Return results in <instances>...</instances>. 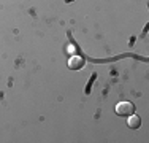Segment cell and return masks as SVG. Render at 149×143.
<instances>
[{
  "mask_svg": "<svg viewBox=\"0 0 149 143\" xmlns=\"http://www.w3.org/2000/svg\"><path fill=\"white\" fill-rule=\"evenodd\" d=\"M84 65H86V59H84L83 56L76 54L68 60V69L70 70H81V69H84Z\"/></svg>",
  "mask_w": 149,
  "mask_h": 143,
  "instance_id": "cell-2",
  "label": "cell"
},
{
  "mask_svg": "<svg viewBox=\"0 0 149 143\" xmlns=\"http://www.w3.org/2000/svg\"><path fill=\"white\" fill-rule=\"evenodd\" d=\"M133 111H135V105L132 102H119L118 105H116V114H118V116L127 118Z\"/></svg>",
  "mask_w": 149,
  "mask_h": 143,
  "instance_id": "cell-1",
  "label": "cell"
},
{
  "mask_svg": "<svg viewBox=\"0 0 149 143\" xmlns=\"http://www.w3.org/2000/svg\"><path fill=\"white\" fill-rule=\"evenodd\" d=\"M127 126H129L130 129H140L141 127V119L140 116H136V114H130V116H127Z\"/></svg>",
  "mask_w": 149,
  "mask_h": 143,
  "instance_id": "cell-3",
  "label": "cell"
}]
</instances>
